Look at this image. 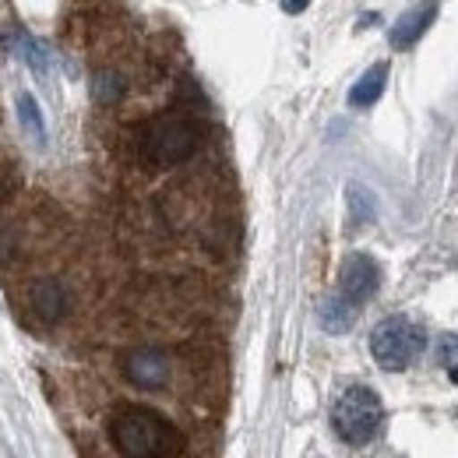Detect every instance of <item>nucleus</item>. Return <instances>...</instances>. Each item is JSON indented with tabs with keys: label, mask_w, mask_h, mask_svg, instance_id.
I'll return each mask as SVG.
<instances>
[{
	"label": "nucleus",
	"mask_w": 458,
	"mask_h": 458,
	"mask_svg": "<svg viewBox=\"0 0 458 458\" xmlns=\"http://www.w3.org/2000/svg\"><path fill=\"white\" fill-rule=\"evenodd\" d=\"M110 441L123 458H180L183 434L145 405H123L110 420Z\"/></svg>",
	"instance_id": "f257e3e1"
},
{
	"label": "nucleus",
	"mask_w": 458,
	"mask_h": 458,
	"mask_svg": "<svg viewBox=\"0 0 458 458\" xmlns=\"http://www.w3.org/2000/svg\"><path fill=\"white\" fill-rule=\"evenodd\" d=\"M198 148H201V131L194 120H183V116H159L145 123L138 134V156L156 170L187 163Z\"/></svg>",
	"instance_id": "f03ea898"
},
{
	"label": "nucleus",
	"mask_w": 458,
	"mask_h": 458,
	"mask_svg": "<svg viewBox=\"0 0 458 458\" xmlns=\"http://www.w3.org/2000/svg\"><path fill=\"white\" fill-rule=\"evenodd\" d=\"M385 423V405L374 388L352 385L332 405V427L345 445H370Z\"/></svg>",
	"instance_id": "7ed1b4c3"
},
{
	"label": "nucleus",
	"mask_w": 458,
	"mask_h": 458,
	"mask_svg": "<svg viewBox=\"0 0 458 458\" xmlns=\"http://www.w3.org/2000/svg\"><path fill=\"white\" fill-rule=\"evenodd\" d=\"M370 352L385 370H409L423 352V328L402 314L385 318L370 335Z\"/></svg>",
	"instance_id": "20e7f679"
},
{
	"label": "nucleus",
	"mask_w": 458,
	"mask_h": 458,
	"mask_svg": "<svg viewBox=\"0 0 458 458\" xmlns=\"http://www.w3.org/2000/svg\"><path fill=\"white\" fill-rule=\"evenodd\" d=\"M120 367H123V377L141 392H159L173 377V363L163 349H131Z\"/></svg>",
	"instance_id": "39448f33"
},
{
	"label": "nucleus",
	"mask_w": 458,
	"mask_h": 458,
	"mask_svg": "<svg viewBox=\"0 0 458 458\" xmlns=\"http://www.w3.org/2000/svg\"><path fill=\"white\" fill-rule=\"evenodd\" d=\"M377 286H381L377 261L367 258V254H349L343 261V272H339V296L345 303H352V307L367 303L377 293Z\"/></svg>",
	"instance_id": "423d86ee"
},
{
	"label": "nucleus",
	"mask_w": 458,
	"mask_h": 458,
	"mask_svg": "<svg viewBox=\"0 0 458 458\" xmlns=\"http://www.w3.org/2000/svg\"><path fill=\"white\" fill-rule=\"evenodd\" d=\"M434 18H437V0H423L420 7H409L405 14H402L399 21L392 25V47L395 50H409V47H416L420 43V36L434 25Z\"/></svg>",
	"instance_id": "0eeeda50"
},
{
	"label": "nucleus",
	"mask_w": 458,
	"mask_h": 458,
	"mask_svg": "<svg viewBox=\"0 0 458 458\" xmlns=\"http://www.w3.org/2000/svg\"><path fill=\"white\" fill-rule=\"evenodd\" d=\"M29 307H32V314L39 321L57 325L60 318L67 314V289L60 286L57 279H43V283H36L32 293H29Z\"/></svg>",
	"instance_id": "6e6552de"
},
{
	"label": "nucleus",
	"mask_w": 458,
	"mask_h": 458,
	"mask_svg": "<svg viewBox=\"0 0 458 458\" xmlns=\"http://www.w3.org/2000/svg\"><path fill=\"white\" fill-rule=\"evenodd\" d=\"M385 85H388V64H374V67H370V71L352 85L349 103H352L356 110H367V106H374V103L381 99Z\"/></svg>",
	"instance_id": "1a4fd4ad"
},
{
	"label": "nucleus",
	"mask_w": 458,
	"mask_h": 458,
	"mask_svg": "<svg viewBox=\"0 0 458 458\" xmlns=\"http://www.w3.org/2000/svg\"><path fill=\"white\" fill-rule=\"evenodd\" d=\"M352 318H356V307L345 303L343 296H332V300L325 303V310H321V321H325L328 332H345V328L352 325Z\"/></svg>",
	"instance_id": "9d476101"
},
{
	"label": "nucleus",
	"mask_w": 458,
	"mask_h": 458,
	"mask_svg": "<svg viewBox=\"0 0 458 458\" xmlns=\"http://www.w3.org/2000/svg\"><path fill=\"white\" fill-rule=\"evenodd\" d=\"M18 116H21L25 131H29L36 141L47 138V131H43V116H39V110H36V99H32V96H21V99H18Z\"/></svg>",
	"instance_id": "9b49d317"
},
{
	"label": "nucleus",
	"mask_w": 458,
	"mask_h": 458,
	"mask_svg": "<svg viewBox=\"0 0 458 458\" xmlns=\"http://www.w3.org/2000/svg\"><path fill=\"white\" fill-rule=\"evenodd\" d=\"M11 50H18V54L29 60L36 71H47V54H43V50H39V47H36V43L25 36V32H18V36L11 39Z\"/></svg>",
	"instance_id": "f8f14e48"
},
{
	"label": "nucleus",
	"mask_w": 458,
	"mask_h": 458,
	"mask_svg": "<svg viewBox=\"0 0 458 458\" xmlns=\"http://www.w3.org/2000/svg\"><path fill=\"white\" fill-rule=\"evenodd\" d=\"M120 92H123V81L116 78L114 71H103V74L96 78V99H103V103H114Z\"/></svg>",
	"instance_id": "ddd939ff"
},
{
	"label": "nucleus",
	"mask_w": 458,
	"mask_h": 458,
	"mask_svg": "<svg viewBox=\"0 0 458 458\" xmlns=\"http://www.w3.org/2000/svg\"><path fill=\"white\" fill-rule=\"evenodd\" d=\"M437 363L448 367L458 381V335H445V339L437 343Z\"/></svg>",
	"instance_id": "4468645a"
},
{
	"label": "nucleus",
	"mask_w": 458,
	"mask_h": 458,
	"mask_svg": "<svg viewBox=\"0 0 458 458\" xmlns=\"http://www.w3.org/2000/svg\"><path fill=\"white\" fill-rule=\"evenodd\" d=\"M279 4H283V11H286V14H300V11H307V4H310V0H279Z\"/></svg>",
	"instance_id": "2eb2a0df"
}]
</instances>
